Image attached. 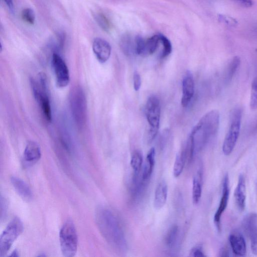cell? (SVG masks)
<instances>
[{
    "label": "cell",
    "instance_id": "obj_2",
    "mask_svg": "<svg viewBox=\"0 0 257 257\" xmlns=\"http://www.w3.org/2000/svg\"><path fill=\"white\" fill-rule=\"evenodd\" d=\"M220 114L217 110H211L204 114L193 127L190 136L196 147L207 142L217 133Z\"/></svg>",
    "mask_w": 257,
    "mask_h": 257
},
{
    "label": "cell",
    "instance_id": "obj_15",
    "mask_svg": "<svg viewBox=\"0 0 257 257\" xmlns=\"http://www.w3.org/2000/svg\"><path fill=\"white\" fill-rule=\"evenodd\" d=\"M229 242L233 253L238 256H244L246 252V245L243 236L238 232L231 233Z\"/></svg>",
    "mask_w": 257,
    "mask_h": 257
},
{
    "label": "cell",
    "instance_id": "obj_14",
    "mask_svg": "<svg viewBox=\"0 0 257 257\" xmlns=\"http://www.w3.org/2000/svg\"><path fill=\"white\" fill-rule=\"evenodd\" d=\"M234 198L237 208L242 211L245 206L246 186L245 179L243 175L240 174L234 192Z\"/></svg>",
    "mask_w": 257,
    "mask_h": 257
},
{
    "label": "cell",
    "instance_id": "obj_8",
    "mask_svg": "<svg viewBox=\"0 0 257 257\" xmlns=\"http://www.w3.org/2000/svg\"><path fill=\"white\" fill-rule=\"evenodd\" d=\"M51 62L57 86L59 88L66 87L69 82L70 76L65 62L57 53H53Z\"/></svg>",
    "mask_w": 257,
    "mask_h": 257
},
{
    "label": "cell",
    "instance_id": "obj_19",
    "mask_svg": "<svg viewBox=\"0 0 257 257\" xmlns=\"http://www.w3.org/2000/svg\"><path fill=\"white\" fill-rule=\"evenodd\" d=\"M240 65V59L238 56H234L228 63L224 74V82L228 84L233 78Z\"/></svg>",
    "mask_w": 257,
    "mask_h": 257
},
{
    "label": "cell",
    "instance_id": "obj_11",
    "mask_svg": "<svg viewBox=\"0 0 257 257\" xmlns=\"http://www.w3.org/2000/svg\"><path fill=\"white\" fill-rule=\"evenodd\" d=\"M229 195V178L228 174H226L223 179L222 196L218 207L214 216V222L218 230L220 229V219L223 213L227 207Z\"/></svg>",
    "mask_w": 257,
    "mask_h": 257
},
{
    "label": "cell",
    "instance_id": "obj_7",
    "mask_svg": "<svg viewBox=\"0 0 257 257\" xmlns=\"http://www.w3.org/2000/svg\"><path fill=\"white\" fill-rule=\"evenodd\" d=\"M23 225L18 217H15L6 227L0 238V256L5 255L15 240L22 233Z\"/></svg>",
    "mask_w": 257,
    "mask_h": 257
},
{
    "label": "cell",
    "instance_id": "obj_23",
    "mask_svg": "<svg viewBox=\"0 0 257 257\" xmlns=\"http://www.w3.org/2000/svg\"><path fill=\"white\" fill-rule=\"evenodd\" d=\"M143 163L142 154L138 151H135L132 154L130 164L135 173L138 174L141 169Z\"/></svg>",
    "mask_w": 257,
    "mask_h": 257
},
{
    "label": "cell",
    "instance_id": "obj_12",
    "mask_svg": "<svg viewBox=\"0 0 257 257\" xmlns=\"http://www.w3.org/2000/svg\"><path fill=\"white\" fill-rule=\"evenodd\" d=\"M93 53L100 63H105L110 57L111 51L109 43L105 40L96 38L92 44Z\"/></svg>",
    "mask_w": 257,
    "mask_h": 257
},
{
    "label": "cell",
    "instance_id": "obj_25",
    "mask_svg": "<svg viewBox=\"0 0 257 257\" xmlns=\"http://www.w3.org/2000/svg\"><path fill=\"white\" fill-rule=\"evenodd\" d=\"M249 105L251 109H257V77L251 82Z\"/></svg>",
    "mask_w": 257,
    "mask_h": 257
},
{
    "label": "cell",
    "instance_id": "obj_17",
    "mask_svg": "<svg viewBox=\"0 0 257 257\" xmlns=\"http://www.w3.org/2000/svg\"><path fill=\"white\" fill-rule=\"evenodd\" d=\"M11 181L15 189L22 198L26 200H29L32 198V191L23 180L16 177H12Z\"/></svg>",
    "mask_w": 257,
    "mask_h": 257
},
{
    "label": "cell",
    "instance_id": "obj_1",
    "mask_svg": "<svg viewBox=\"0 0 257 257\" xmlns=\"http://www.w3.org/2000/svg\"><path fill=\"white\" fill-rule=\"evenodd\" d=\"M95 218L98 228L105 239L113 247L122 249L125 240L119 222L110 210L99 207L96 210Z\"/></svg>",
    "mask_w": 257,
    "mask_h": 257
},
{
    "label": "cell",
    "instance_id": "obj_10",
    "mask_svg": "<svg viewBox=\"0 0 257 257\" xmlns=\"http://www.w3.org/2000/svg\"><path fill=\"white\" fill-rule=\"evenodd\" d=\"M242 225L249 238L252 252L257 255V214L251 212L247 214L242 220Z\"/></svg>",
    "mask_w": 257,
    "mask_h": 257
},
{
    "label": "cell",
    "instance_id": "obj_27",
    "mask_svg": "<svg viewBox=\"0 0 257 257\" xmlns=\"http://www.w3.org/2000/svg\"><path fill=\"white\" fill-rule=\"evenodd\" d=\"M95 20L98 25L103 30L108 31L110 28V25L109 21L105 16L101 13H97L94 16Z\"/></svg>",
    "mask_w": 257,
    "mask_h": 257
},
{
    "label": "cell",
    "instance_id": "obj_29",
    "mask_svg": "<svg viewBox=\"0 0 257 257\" xmlns=\"http://www.w3.org/2000/svg\"><path fill=\"white\" fill-rule=\"evenodd\" d=\"M121 47L123 52L126 55H131L133 52L136 53L135 51V44L133 45L128 38H124L121 40Z\"/></svg>",
    "mask_w": 257,
    "mask_h": 257
},
{
    "label": "cell",
    "instance_id": "obj_20",
    "mask_svg": "<svg viewBox=\"0 0 257 257\" xmlns=\"http://www.w3.org/2000/svg\"><path fill=\"white\" fill-rule=\"evenodd\" d=\"M155 162V150L152 148L148 152L142 174L143 180L148 179L153 172Z\"/></svg>",
    "mask_w": 257,
    "mask_h": 257
},
{
    "label": "cell",
    "instance_id": "obj_34",
    "mask_svg": "<svg viewBox=\"0 0 257 257\" xmlns=\"http://www.w3.org/2000/svg\"><path fill=\"white\" fill-rule=\"evenodd\" d=\"M7 5V7L9 8V10L12 12H14V3L13 0H4Z\"/></svg>",
    "mask_w": 257,
    "mask_h": 257
},
{
    "label": "cell",
    "instance_id": "obj_33",
    "mask_svg": "<svg viewBox=\"0 0 257 257\" xmlns=\"http://www.w3.org/2000/svg\"><path fill=\"white\" fill-rule=\"evenodd\" d=\"M242 6L249 8L251 7L253 5V2L252 0H234Z\"/></svg>",
    "mask_w": 257,
    "mask_h": 257
},
{
    "label": "cell",
    "instance_id": "obj_31",
    "mask_svg": "<svg viewBox=\"0 0 257 257\" xmlns=\"http://www.w3.org/2000/svg\"><path fill=\"white\" fill-rule=\"evenodd\" d=\"M142 84L141 77L139 73L135 71L133 76L134 88L136 91H138L141 88Z\"/></svg>",
    "mask_w": 257,
    "mask_h": 257
},
{
    "label": "cell",
    "instance_id": "obj_13",
    "mask_svg": "<svg viewBox=\"0 0 257 257\" xmlns=\"http://www.w3.org/2000/svg\"><path fill=\"white\" fill-rule=\"evenodd\" d=\"M194 93L193 77L190 72L187 73L182 81V96L181 104L186 107L190 103Z\"/></svg>",
    "mask_w": 257,
    "mask_h": 257
},
{
    "label": "cell",
    "instance_id": "obj_21",
    "mask_svg": "<svg viewBox=\"0 0 257 257\" xmlns=\"http://www.w3.org/2000/svg\"><path fill=\"white\" fill-rule=\"evenodd\" d=\"M186 163L185 157L183 150L176 156L173 166V175L179 177L182 173Z\"/></svg>",
    "mask_w": 257,
    "mask_h": 257
},
{
    "label": "cell",
    "instance_id": "obj_28",
    "mask_svg": "<svg viewBox=\"0 0 257 257\" xmlns=\"http://www.w3.org/2000/svg\"><path fill=\"white\" fill-rule=\"evenodd\" d=\"M22 19L28 24L33 25L35 22V14L31 8L24 9L21 14Z\"/></svg>",
    "mask_w": 257,
    "mask_h": 257
},
{
    "label": "cell",
    "instance_id": "obj_4",
    "mask_svg": "<svg viewBox=\"0 0 257 257\" xmlns=\"http://www.w3.org/2000/svg\"><path fill=\"white\" fill-rule=\"evenodd\" d=\"M61 251L64 256L72 257L75 254L78 244L75 225L71 220H67L62 226L59 233Z\"/></svg>",
    "mask_w": 257,
    "mask_h": 257
},
{
    "label": "cell",
    "instance_id": "obj_9",
    "mask_svg": "<svg viewBox=\"0 0 257 257\" xmlns=\"http://www.w3.org/2000/svg\"><path fill=\"white\" fill-rule=\"evenodd\" d=\"M136 53L146 57L154 53L160 43L159 35H155L145 39L141 36L136 37L135 40Z\"/></svg>",
    "mask_w": 257,
    "mask_h": 257
},
{
    "label": "cell",
    "instance_id": "obj_26",
    "mask_svg": "<svg viewBox=\"0 0 257 257\" xmlns=\"http://www.w3.org/2000/svg\"><path fill=\"white\" fill-rule=\"evenodd\" d=\"M160 43L163 46V49L161 54V57L164 58L168 56L172 52V46L170 41L164 35L159 34Z\"/></svg>",
    "mask_w": 257,
    "mask_h": 257
},
{
    "label": "cell",
    "instance_id": "obj_32",
    "mask_svg": "<svg viewBox=\"0 0 257 257\" xmlns=\"http://www.w3.org/2000/svg\"><path fill=\"white\" fill-rule=\"evenodd\" d=\"M190 255L194 257L206 256V255L204 254L202 247L199 246L194 247L192 249L190 252Z\"/></svg>",
    "mask_w": 257,
    "mask_h": 257
},
{
    "label": "cell",
    "instance_id": "obj_18",
    "mask_svg": "<svg viewBox=\"0 0 257 257\" xmlns=\"http://www.w3.org/2000/svg\"><path fill=\"white\" fill-rule=\"evenodd\" d=\"M41 153L39 146L33 141L28 143L25 149L24 157L26 161L34 163L41 158Z\"/></svg>",
    "mask_w": 257,
    "mask_h": 257
},
{
    "label": "cell",
    "instance_id": "obj_6",
    "mask_svg": "<svg viewBox=\"0 0 257 257\" xmlns=\"http://www.w3.org/2000/svg\"><path fill=\"white\" fill-rule=\"evenodd\" d=\"M241 120V110L236 108L231 115L229 128L222 145V152L225 156L229 155L236 145L239 135Z\"/></svg>",
    "mask_w": 257,
    "mask_h": 257
},
{
    "label": "cell",
    "instance_id": "obj_22",
    "mask_svg": "<svg viewBox=\"0 0 257 257\" xmlns=\"http://www.w3.org/2000/svg\"><path fill=\"white\" fill-rule=\"evenodd\" d=\"M199 176L194 177L192 184V201L197 204L200 201L202 195V185Z\"/></svg>",
    "mask_w": 257,
    "mask_h": 257
},
{
    "label": "cell",
    "instance_id": "obj_16",
    "mask_svg": "<svg viewBox=\"0 0 257 257\" xmlns=\"http://www.w3.org/2000/svg\"><path fill=\"white\" fill-rule=\"evenodd\" d=\"M168 195V186L165 181H161L158 184L155 192L154 206L160 209L165 204Z\"/></svg>",
    "mask_w": 257,
    "mask_h": 257
},
{
    "label": "cell",
    "instance_id": "obj_36",
    "mask_svg": "<svg viewBox=\"0 0 257 257\" xmlns=\"http://www.w3.org/2000/svg\"><path fill=\"white\" fill-rule=\"evenodd\" d=\"M10 256H14V257L18 256H19V254H18V252L17 250H14V251L12 253V254L10 255Z\"/></svg>",
    "mask_w": 257,
    "mask_h": 257
},
{
    "label": "cell",
    "instance_id": "obj_30",
    "mask_svg": "<svg viewBox=\"0 0 257 257\" xmlns=\"http://www.w3.org/2000/svg\"><path fill=\"white\" fill-rule=\"evenodd\" d=\"M8 210L7 200L5 197L1 196V220H5Z\"/></svg>",
    "mask_w": 257,
    "mask_h": 257
},
{
    "label": "cell",
    "instance_id": "obj_3",
    "mask_svg": "<svg viewBox=\"0 0 257 257\" xmlns=\"http://www.w3.org/2000/svg\"><path fill=\"white\" fill-rule=\"evenodd\" d=\"M145 114L149 125L147 134V143H151L156 137L160 125L161 107L159 99L155 96H150L145 106Z\"/></svg>",
    "mask_w": 257,
    "mask_h": 257
},
{
    "label": "cell",
    "instance_id": "obj_5",
    "mask_svg": "<svg viewBox=\"0 0 257 257\" xmlns=\"http://www.w3.org/2000/svg\"><path fill=\"white\" fill-rule=\"evenodd\" d=\"M70 104L75 122L79 127H82L86 120L87 101L81 87L76 86L72 89L70 94Z\"/></svg>",
    "mask_w": 257,
    "mask_h": 257
},
{
    "label": "cell",
    "instance_id": "obj_35",
    "mask_svg": "<svg viewBox=\"0 0 257 257\" xmlns=\"http://www.w3.org/2000/svg\"><path fill=\"white\" fill-rule=\"evenodd\" d=\"M220 18H221V20H222L223 22H224V23H226L228 24L232 25V24H236L235 21L234 20H233V19L228 21V17H225V16H221V17L220 16Z\"/></svg>",
    "mask_w": 257,
    "mask_h": 257
},
{
    "label": "cell",
    "instance_id": "obj_24",
    "mask_svg": "<svg viewBox=\"0 0 257 257\" xmlns=\"http://www.w3.org/2000/svg\"><path fill=\"white\" fill-rule=\"evenodd\" d=\"M178 232V227L177 225H173L169 229L165 238V244L168 247H171L174 245L177 239Z\"/></svg>",
    "mask_w": 257,
    "mask_h": 257
}]
</instances>
